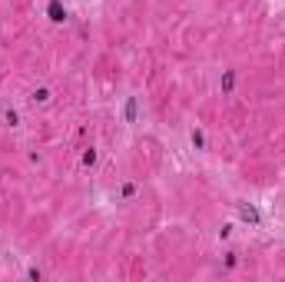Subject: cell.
<instances>
[{"instance_id":"277c9868","label":"cell","mask_w":285,"mask_h":282,"mask_svg":"<svg viewBox=\"0 0 285 282\" xmlns=\"http://www.w3.org/2000/svg\"><path fill=\"white\" fill-rule=\"evenodd\" d=\"M232 83H235V73H232V70H229V73H226V77H222V86H226V90H229V86H232Z\"/></svg>"},{"instance_id":"6da1fadb","label":"cell","mask_w":285,"mask_h":282,"mask_svg":"<svg viewBox=\"0 0 285 282\" xmlns=\"http://www.w3.org/2000/svg\"><path fill=\"white\" fill-rule=\"evenodd\" d=\"M47 10H50V20H56V24H60V20L67 17V10L60 7V0H50V7H47Z\"/></svg>"},{"instance_id":"3957f363","label":"cell","mask_w":285,"mask_h":282,"mask_svg":"<svg viewBox=\"0 0 285 282\" xmlns=\"http://www.w3.org/2000/svg\"><path fill=\"white\" fill-rule=\"evenodd\" d=\"M136 116V100H130V103H126V120H133Z\"/></svg>"},{"instance_id":"7a4b0ae2","label":"cell","mask_w":285,"mask_h":282,"mask_svg":"<svg viewBox=\"0 0 285 282\" xmlns=\"http://www.w3.org/2000/svg\"><path fill=\"white\" fill-rule=\"evenodd\" d=\"M239 212H242V219H249V223H259V212L249 203H239Z\"/></svg>"}]
</instances>
